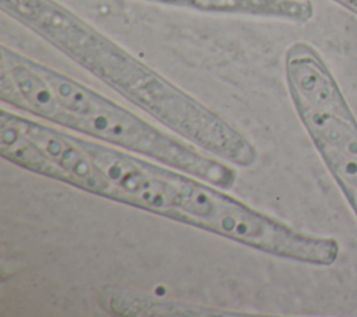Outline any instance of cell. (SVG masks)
<instances>
[{"label": "cell", "mask_w": 357, "mask_h": 317, "mask_svg": "<svg viewBox=\"0 0 357 317\" xmlns=\"http://www.w3.org/2000/svg\"><path fill=\"white\" fill-rule=\"evenodd\" d=\"M75 137L53 154V180L278 258L331 267L340 256V243L333 236L296 229L199 177L91 138Z\"/></svg>", "instance_id": "6da1fadb"}, {"label": "cell", "mask_w": 357, "mask_h": 317, "mask_svg": "<svg viewBox=\"0 0 357 317\" xmlns=\"http://www.w3.org/2000/svg\"><path fill=\"white\" fill-rule=\"evenodd\" d=\"M0 8L173 134L233 166L258 161L238 128L59 0H0Z\"/></svg>", "instance_id": "7a4b0ae2"}, {"label": "cell", "mask_w": 357, "mask_h": 317, "mask_svg": "<svg viewBox=\"0 0 357 317\" xmlns=\"http://www.w3.org/2000/svg\"><path fill=\"white\" fill-rule=\"evenodd\" d=\"M0 99L26 116L174 168L220 189H231L237 182L233 165L7 45L0 46Z\"/></svg>", "instance_id": "3957f363"}, {"label": "cell", "mask_w": 357, "mask_h": 317, "mask_svg": "<svg viewBox=\"0 0 357 317\" xmlns=\"http://www.w3.org/2000/svg\"><path fill=\"white\" fill-rule=\"evenodd\" d=\"M283 77L301 126L357 218V117L342 87L307 40L286 47Z\"/></svg>", "instance_id": "277c9868"}, {"label": "cell", "mask_w": 357, "mask_h": 317, "mask_svg": "<svg viewBox=\"0 0 357 317\" xmlns=\"http://www.w3.org/2000/svg\"><path fill=\"white\" fill-rule=\"evenodd\" d=\"M166 7L204 14L248 17L282 21L296 25L310 22L315 15L311 0H141Z\"/></svg>", "instance_id": "5b68a950"}, {"label": "cell", "mask_w": 357, "mask_h": 317, "mask_svg": "<svg viewBox=\"0 0 357 317\" xmlns=\"http://www.w3.org/2000/svg\"><path fill=\"white\" fill-rule=\"evenodd\" d=\"M107 310L124 316H173V317H225V316H250L248 313L230 311L197 303H188L178 299L153 296L134 290L116 289L103 296Z\"/></svg>", "instance_id": "8992f818"}, {"label": "cell", "mask_w": 357, "mask_h": 317, "mask_svg": "<svg viewBox=\"0 0 357 317\" xmlns=\"http://www.w3.org/2000/svg\"><path fill=\"white\" fill-rule=\"evenodd\" d=\"M332 1L357 15V0H332Z\"/></svg>", "instance_id": "52a82bcc"}]
</instances>
